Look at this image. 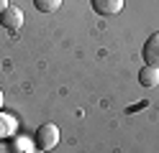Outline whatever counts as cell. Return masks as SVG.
Masks as SVG:
<instances>
[{"label": "cell", "mask_w": 159, "mask_h": 153, "mask_svg": "<svg viewBox=\"0 0 159 153\" xmlns=\"http://www.w3.org/2000/svg\"><path fill=\"white\" fill-rule=\"evenodd\" d=\"M57 143H59V128L54 125V122L39 125V130H36V146H39V151H52Z\"/></svg>", "instance_id": "1"}, {"label": "cell", "mask_w": 159, "mask_h": 153, "mask_svg": "<svg viewBox=\"0 0 159 153\" xmlns=\"http://www.w3.org/2000/svg\"><path fill=\"white\" fill-rule=\"evenodd\" d=\"M141 56L146 61V66H157L159 69V33H152L146 38V44L141 49Z\"/></svg>", "instance_id": "2"}, {"label": "cell", "mask_w": 159, "mask_h": 153, "mask_svg": "<svg viewBox=\"0 0 159 153\" xmlns=\"http://www.w3.org/2000/svg\"><path fill=\"white\" fill-rule=\"evenodd\" d=\"M0 23H3V28H8V31H18L23 26V10L8 5L3 13H0Z\"/></svg>", "instance_id": "3"}, {"label": "cell", "mask_w": 159, "mask_h": 153, "mask_svg": "<svg viewBox=\"0 0 159 153\" xmlns=\"http://www.w3.org/2000/svg\"><path fill=\"white\" fill-rule=\"evenodd\" d=\"M93 10L100 15H118L123 10V0H93Z\"/></svg>", "instance_id": "4"}, {"label": "cell", "mask_w": 159, "mask_h": 153, "mask_svg": "<svg viewBox=\"0 0 159 153\" xmlns=\"http://www.w3.org/2000/svg\"><path fill=\"white\" fill-rule=\"evenodd\" d=\"M139 82H141V87H157L159 84V69L157 66H144L139 71Z\"/></svg>", "instance_id": "5"}, {"label": "cell", "mask_w": 159, "mask_h": 153, "mask_svg": "<svg viewBox=\"0 0 159 153\" xmlns=\"http://www.w3.org/2000/svg\"><path fill=\"white\" fill-rule=\"evenodd\" d=\"M34 5H36L39 13H57L62 0H34Z\"/></svg>", "instance_id": "6"}, {"label": "cell", "mask_w": 159, "mask_h": 153, "mask_svg": "<svg viewBox=\"0 0 159 153\" xmlns=\"http://www.w3.org/2000/svg\"><path fill=\"white\" fill-rule=\"evenodd\" d=\"M11 133H13V120L8 115H0V138L11 135Z\"/></svg>", "instance_id": "7"}, {"label": "cell", "mask_w": 159, "mask_h": 153, "mask_svg": "<svg viewBox=\"0 0 159 153\" xmlns=\"http://www.w3.org/2000/svg\"><path fill=\"white\" fill-rule=\"evenodd\" d=\"M5 8H8V0H0V13H3Z\"/></svg>", "instance_id": "8"}, {"label": "cell", "mask_w": 159, "mask_h": 153, "mask_svg": "<svg viewBox=\"0 0 159 153\" xmlns=\"http://www.w3.org/2000/svg\"><path fill=\"white\" fill-rule=\"evenodd\" d=\"M28 153H44V151H28Z\"/></svg>", "instance_id": "9"}, {"label": "cell", "mask_w": 159, "mask_h": 153, "mask_svg": "<svg viewBox=\"0 0 159 153\" xmlns=\"http://www.w3.org/2000/svg\"><path fill=\"white\" fill-rule=\"evenodd\" d=\"M0 105H3V92H0Z\"/></svg>", "instance_id": "10"}]
</instances>
